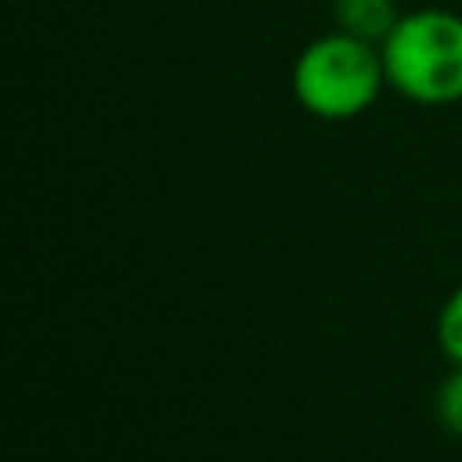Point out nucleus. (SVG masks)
Wrapping results in <instances>:
<instances>
[{"instance_id":"1","label":"nucleus","mask_w":462,"mask_h":462,"mask_svg":"<svg viewBox=\"0 0 462 462\" xmlns=\"http://www.w3.org/2000/svg\"><path fill=\"white\" fill-rule=\"evenodd\" d=\"M386 87L415 105L462 101V14L422 7L401 14L379 43Z\"/></svg>"},{"instance_id":"2","label":"nucleus","mask_w":462,"mask_h":462,"mask_svg":"<svg viewBox=\"0 0 462 462\" xmlns=\"http://www.w3.org/2000/svg\"><path fill=\"white\" fill-rule=\"evenodd\" d=\"M386 87L383 54L375 43L332 29L310 40L292 65V94L303 112L325 123L357 119Z\"/></svg>"},{"instance_id":"3","label":"nucleus","mask_w":462,"mask_h":462,"mask_svg":"<svg viewBox=\"0 0 462 462\" xmlns=\"http://www.w3.org/2000/svg\"><path fill=\"white\" fill-rule=\"evenodd\" d=\"M332 18L336 29L379 47L401 22V11L393 0H332Z\"/></svg>"},{"instance_id":"4","label":"nucleus","mask_w":462,"mask_h":462,"mask_svg":"<svg viewBox=\"0 0 462 462\" xmlns=\"http://www.w3.org/2000/svg\"><path fill=\"white\" fill-rule=\"evenodd\" d=\"M433 419L444 433L462 440V365H451V372L433 390Z\"/></svg>"},{"instance_id":"5","label":"nucleus","mask_w":462,"mask_h":462,"mask_svg":"<svg viewBox=\"0 0 462 462\" xmlns=\"http://www.w3.org/2000/svg\"><path fill=\"white\" fill-rule=\"evenodd\" d=\"M437 343L451 365H462V282L448 292L437 314Z\"/></svg>"}]
</instances>
